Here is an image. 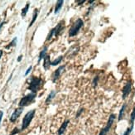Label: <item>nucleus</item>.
<instances>
[{"label":"nucleus","instance_id":"nucleus-1","mask_svg":"<svg viewBox=\"0 0 135 135\" xmlns=\"http://www.w3.org/2000/svg\"><path fill=\"white\" fill-rule=\"evenodd\" d=\"M43 84V80L41 77H36V76H32L28 80V89L32 91V93L36 94Z\"/></svg>","mask_w":135,"mask_h":135},{"label":"nucleus","instance_id":"nucleus-2","mask_svg":"<svg viewBox=\"0 0 135 135\" xmlns=\"http://www.w3.org/2000/svg\"><path fill=\"white\" fill-rule=\"evenodd\" d=\"M35 113H36V109H32V110L29 111V112H27L25 114L24 118H23V119H22V124L21 130H25L26 128L29 126V124H31L32 120L34 118Z\"/></svg>","mask_w":135,"mask_h":135},{"label":"nucleus","instance_id":"nucleus-3","mask_svg":"<svg viewBox=\"0 0 135 135\" xmlns=\"http://www.w3.org/2000/svg\"><path fill=\"white\" fill-rule=\"evenodd\" d=\"M84 25V22L82 21V19L80 18H78L76 20L74 23L73 25L71 26V27L70 28V31H69V37H74L75 36L76 34H77L80 31V29L83 27Z\"/></svg>","mask_w":135,"mask_h":135},{"label":"nucleus","instance_id":"nucleus-4","mask_svg":"<svg viewBox=\"0 0 135 135\" xmlns=\"http://www.w3.org/2000/svg\"><path fill=\"white\" fill-rule=\"evenodd\" d=\"M35 97H36V94L35 93H30V94H28V95L23 96L19 102V106L22 108L27 106V105H29L34 100Z\"/></svg>","mask_w":135,"mask_h":135},{"label":"nucleus","instance_id":"nucleus-5","mask_svg":"<svg viewBox=\"0 0 135 135\" xmlns=\"http://www.w3.org/2000/svg\"><path fill=\"white\" fill-rule=\"evenodd\" d=\"M114 119H115V114H111V115L109 116V119H108V122H107L106 125H105V127L100 131V133H99V135H106V134L109 132L111 127H112V125H113V124H114Z\"/></svg>","mask_w":135,"mask_h":135},{"label":"nucleus","instance_id":"nucleus-6","mask_svg":"<svg viewBox=\"0 0 135 135\" xmlns=\"http://www.w3.org/2000/svg\"><path fill=\"white\" fill-rule=\"evenodd\" d=\"M22 111H23V108H22V107H19V108L16 109L13 111V113L12 114L11 117H10V121H11L12 123L15 122L17 119L19 118V116H20L21 114L22 113Z\"/></svg>","mask_w":135,"mask_h":135},{"label":"nucleus","instance_id":"nucleus-7","mask_svg":"<svg viewBox=\"0 0 135 135\" xmlns=\"http://www.w3.org/2000/svg\"><path fill=\"white\" fill-rule=\"evenodd\" d=\"M131 89H132V83L130 81H128L126 83V85H124V89H123V99H126V97L129 95L131 92Z\"/></svg>","mask_w":135,"mask_h":135},{"label":"nucleus","instance_id":"nucleus-8","mask_svg":"<svg viewBox=\"0 0 135 135\" xmlns=\"http://www.w3.org/2000/svg\"><path fill=\"white\" fill-rule=\"evenodd\" d=\"M64 21H61L58 24L53 28L54 29V35H55V37H57V36H59V34L61 32V31L63 30V28L64 27H65V24H64Z\"/></svg>","mask_w":135,"mask_h":135},{"label":"nucleus","instance_id":"nucleus-9","mask_svg":"<svg viewBox=\"0 0 135 135\" xmlns=\"http://www.w3.org/2000/svg\"><path fill=\"white\" fill-rule=\"evenodd\" d=\"M64 69H65V66H60L59 68H58L57 70H55V72L53 73V75H52V81L56 82L57 80V79L60 77L61 73L62 72V70Z\"/></svg>","mask_w":135,"mask_h":135},{"label":"nucleus","instance_id":"nucleus-10","mask_svg":"<svg viewBox=\"0 0 135 135\" xmlns=\"http://www.w3.org/2000/svg\"><path fill=\"white\" fill-rule=\"evenodd\" d=\"M68 124H69V120H66L63 123V124H61V126L59 128V129H58V135H62L64 133V132H65L66 129Z\"/></svg>","mask_w":135,"mask_h":135},{"label":"nucleus","instance_id":"nucleus-11","mask_svg":"<svg viewBox=\"0 0 135 135\" xmlns=\"http://www.w3.org/2000/svg\"><path fill=\"white\" fill-rule=\"evenodd\" d=\"M51 60H50V56L48 55H46L44 59H43V67L45 70H48L49 67L51 66Z\"/></svg>","mask_w":135,"mask_h":135},{"label":"nucleus","instance_id":"nucleus-12","mask_svg":"<svg viewBox=\"0 0 135 135\" xmlns=\"http://www.w3.org/2000/svg\"><path fill=\"white\" fill-rule=\"evenodd\" d=\"M46 51H47V46H45V47L42 49V51L40 52L39 54V59H38V62H40L42 59H44V57L46 56Z\"/></svg>","mask_w":135,"mask_h":135},{"label":"nucleus","instance_id":"nucleus-13","mask_svg":"<svg viewBox=\"0 0 135 135\" xmlns=\"http://www.w3.org/2000/svg\"><path fill=\"white\" fill-rule=\"evenodd\" d=\"M125 109H126V104H124L123 106L121 107V109L119 111V117H118V119L119 121H120L123 118H124V112H125Z\"/></svg>","mask_w":135,"mask_h":135},{"label":"nucleus","instance_id":"nucleus-14","mask_svg":"<svg viewBox=\"0 0 135 135\" xmlns=\"http://www.w3.org/2000/svg\"><path fill=\"white\" fill-rule=\"evenodd\" d=\"M38 13H39L38 9H35L34 13H33V16H32V21H31V22H30V24H29L28 27H31L33 25V23L35 22V21H36L37 17V16H38Z\"/></svg>","mask_w":135,"mask_h":135},{"label":"nucleus","instance_id":"nucleus-15","mask_svg":"<svg viewBox=\"0 0 135 135\" xmlns=\"http://www.w3.org/2000/svg\"><path fill=\"white\" fill-rule=\"evenodd\" d=\"M55 96H56V91L55 90H51V93L48 95L47 98H46V104H49L51 101V99H53Z\"/></svg>","mask_w":135,"mask_h":135},{"label":"nucleus","instance_id":"nucleus-16","mask_svg":"<svg viewBox=\"0 0 135 135\" xmlns=\"http://www.w3.org/2000/svg\"><path fill=\"white\" fill-rule=\"evenodd\" d=\"M64 3V1L63 0H60V1H57L56 4V7H55V13H57L58 12L60 11V9L61 8L62 5Z\"/></svg>","mask_w":135,"mask_h":135},{"label":"nucleus","instance_id":"nucleus-17","mask_svg":"<svg viewBox=\"0 0 135 135\" xmlns=\"http://www.w3.org/2000/svg\"><path fill=\"white\" fill-rule=\"evenodd\" d=\"M29 7H30V3H27L26 4L25 7L22 8V13H21V15H22V17H24L26 16V14L27 13L28 9H29Z\"/></svg>","mask_w":135,"mask_h":135},{"label":"nucleus","instance_id":"nucleus-18","mask_svg":"<svg viewBox=\"0 0 135 135\" xmlns=\"http://www.w3.org/2000/svg\"><path fill=\"white\" fill-rule=\"evenodd\" d=\"M62 59H63V56H60L58 58H56V60H54L53 61L51 62V66H56V65H58L59 63H61V61H62Z\"/></svg>","mask_w":135,"mask_h":135},{"label":"nucleus","instance_id":"nucleus-19","mask_svg":"<svg viewBox=\"0 0 135 135\" xmlns=\"http://www.w3.org/2000/svg\"><path fill=\"white\" fill-rule=\"evenodd\" d=\"M134 120H135V107L133 109V111L131 113V115H130V123L132 124V128H133V123H134Z\"/></svg>","mask_w":135,"mask_h":135},{"label":"nucleus","instance_id":"nucleus-20","mask_svg":"<svg viewBox=\"0 0 135 135\" xmlns=\"http://www.w3.org/2000/svg\"><path fill=\"white\" fill-rule=\"evenodd\" d=\"M17 37L13 38V41H12V42H11L8 46H6L5 47L7 48V49H8V48L12 47V46H16V43H17Z\"/></svg>","mask_w":135,"mask_h":135},{"label":"nucleus","instance_id":"nucleus-21","mask_svg":"<svg viewBox=\"0 0 135 135\" xmlns=\"http://www.w3.org/2000/svg\"><path fill=\"white\" fill-rule=\"evenodd\" d=\"M53 35H54V29L52 28L51 30V32H49L47 37H46V41H50V40L51 39V37H52V36H53Z\"/></svg>","mask_w":135,"mask_h":135},{"label":"nucleus","instance_id":"nucleus-22","mask_svg":"<svg viewBox=\"0 0 135 135\" xmlns=\"http://www.w3.org/2000/svg\"><path fill=\"white\" fill-rule=\"evenodd\" d=\"M20 132V130L18 129L17 128H13V131L11 132V133H10V135H15V134H17Z\"/></svg>","mask_w":135,"mask_h":135},{"label":"nucleus","instance_id":"nucleus-23","mask_svg":"<svg viewBox=\"0 0 135 135\" xmlns=\"http://www.w3.org/2000/svg\"><path fill=\"white\" fill-rule=\"evenodd\" d=\"M132 129H133V128H132V127H131V128H128L127 129H126V131L124 132V133L123 134V135H130V133H131Z\"/></svg>","mask_w":135,"mask_h":135},{"label":"nucleus","instance_id":"nucleus-24","mask_svg":"<svg viewBox=\"0 0 135 135\" xmlns=\"http://www.w3.org/2000/svg\"><path fill=\"white\" fill-rule=\"evenodd\" d=\"M83 111H84V109H80L78 111V112H77V114H76V118H78V117H80V114H81V113L83 112Z\"/></svg>","mask_w":135,"mask_h":135},{"label":"nucleus","instance_id":"nucleus-25","mask_svg":"<svg viewBox=\"0 0 135 135\" xmlns=\"http://www.w3.org/2000/svg\"><path fill=\"white\" fill-rule=\"evenodd\" d=\"M32 66H29V67H28V69L27 70V71L25 72V75H27L29 73H30V71L32 70Z\"/></svg>","mask_w":135,"mask_h":135},{"label":"nucleus","instance_id":"nucleus-26","mask_svg":"<svg viewBox=\"0 0 135 135\" xmlns=\"http://www.w3.org/2000/svg\"><path fill=\"white\" fill-rule=\"evenodd\" d=\"M98 79H99V77H96L94 79V81H93V85H94V86H96V85H97V81H98Z\"/></svg>","mask_w":135,"mask_h":135},{"label":"nucleus","instance_id":"nucleus-27","mask_svg":"<svg viewBox=\"0 0 135 135\" xmlns=\"http://www.w3.org/2000/svg\"><path fill=\"white\" fill-rule=\"evenodd\" d=\"M3 116V112L2 110H0V123H1V121H2Z\"/></svg>","mask_w":135,"mask_h":135},{"label":"nucleus","instance_id":"nucleus-28","mask_svg":"<svg viewBox=\"0 0 135 135\" xmlns=\"http://www.w3.org/2000/svg\"><path fill=\"white\" fill-rule=\"evenodd\" d=\"M22 58V55H20V56H19V57L17 58V61H18V62H19V61H21Z\"/></svg>","mask_w":135,"mask_h":135},{"label":"nucleus","instance_id":"nucleus-29","mask_svg":"<svg viewBox=\"0 0 135 135\" xmlns=\"http://www.w3.org/2000/svg\"><path fill=\"white\" fill-rule=\"evenodd\" d=\"M5 23V22H0V29L2 28V27L3 26V24Z\"/></svg>","mask_w":135,"mask_h":135},{"label":"nucleus","instance_id":"nucleus-30","mask_svg":"<svg viewBox=\"0 0 135 135\" xmlns=\"http://www.w3.org/2000/svg\"><path fill=\"white\" fill-rule=\"evenodd\" d=\"M3 50H0V59H1V57H2V56H3Z\"/></svg>","mask_w":135,"mask_h":135}]
</instances>
